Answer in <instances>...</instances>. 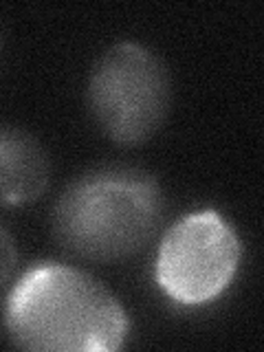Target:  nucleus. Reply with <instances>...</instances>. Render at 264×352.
<instances>
[{"label":"nucleus","instance_id":"obj_1","mask_svg":"<svg viewBox=\"0 0 264 352\" xmlns=\"http://www.w3.org/2000/svg\"><path fill=\"white\" fill-rule=\"evenodd\" d=\"M5 328L18 348L33 352H115L128 337L130 319L93 275L44 262L11 289Z\"/></svg>","mask_w":264,"mask_h":352},{"label":"nucleus","instance_id":"obj_2","mask_svg":"<svg viewBox=\"0 0 264 352\" xmlns=\"http://www.w3.org/2000/svg\"><path fill=\"white\" fill-rule=\"evenodd\" d=\"M165 216L161 185L150 174L104 168L73 181L53 207V234L86 260L135 256L157 236Z\"/></svg>","mask_w":264,"mask_h":352},{"label":"nucleus","instance_id":"obj_3","mask_svg":"<svg viewBox=\"0 0 264 352\" xmlns=\"http://www.w3.org/2000/svg\"><path fill=\"white\" fill-rule=\"evenodd\" d=\"M172 106V77L157 53L119 42L97 60L88 82L95 124L117 146L137 148L161 130Z\"/></svg>","mask_w":264,"mask_h":352},{"label":"nucleus","instance_id":"obj_4","mask_svg":"<svg viewBox=\"0 0 264 352\" xmlns=\"http://www.w3.org/2000/svg\"><path fill=\"white\" fill-rule=\"evenodd\" d=\"M240 258L242 245L236 229L214 209H201L165 231L154 275L170 300L201 306L216 300L231 284Z\"/></svg>","mask_w":264,"mask_h":352},{"label":"nucleus","instance_id":"obj_5","mask_svg":"<svg viewBox=\"0 0 264 352\" xmlns=\"http://www.w3.org/2000/svg\"><path fill=\"white\" fill-rule=\"evenodd\" d=\"M51 163L42 143L27 130L0 126V205H25L49 185Z\"/></svg>","mask_w":264,"mask_h":352},{"label":"nucleus","instance_id":"obj_6","mask_svg":"<svg viewBox=\"0 0 264 352\" xmlns=\"http://www.w3.org/2000/svg\"><path fill=\"white\" fill-rule=\"evenodd\" d=\"M18 264V249L9 231L0 225V286H3L16 271Z\"/></svg>","mask_w":264,"mask_h":352}]
</instances>
